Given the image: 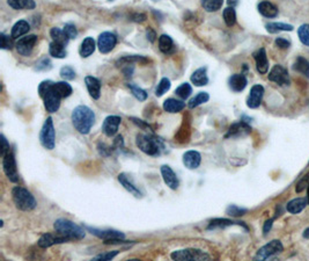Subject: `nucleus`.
<instances>
[{"mask_svg": "<svg viewBox=\"0 0 309 261\" xmlns=\"http://www.w3.org/2000/svg\"><path fill=\"white\" fill-rule=\"evenodd\" d=\"M118 253H119V251L107 252V253H102V254H98V256H97V257H94V258H93V260H95V261H98V260L109 261V260H113L114 258H115Z\"/></svg>", "mask_w": 309, "mask_h": 261, "instance_id": "8fccbe9b", "label": "nucleus"}, {"mask_svg": "<svg viewBox=\"0 0 309 261\" xmlns=\"http://www.w3.org/2000/svg\"><path fill=\"white\" fill-rule=\"evenodd\" d=\"M228 84H229L230 89H232L233 92H241L244 91L245 86H247L248 80L244 74H233V76L229 78V80H228Z\"/></svg>", "mask_w": 309, "mask_h": 261, "instance_id": "4be33fe9", "label": "nucleus"}, {"mask_svg": "<svg viewBox=\"0 0 309 261\" xmlns=\"http://www.w3.org/2000/svg\"><path fill=\"white\" fill-rule=\"evenodd\" d=\"M227 4L232 6V7H235V6L239 4V0H227Z\"/></svg>", "mask_w": 309, "mask_h": 261, "instance_id": "052dcab7", "label": "nucleus"}, {"mask_svg": "<svg viewBox=\"0 0 309 261\" xmlns=\"http://www.w3.org/2000/svg\"><path fill=\"white\" fill-rule=\"evenodd\" d=\"M50 35L51 37H52L53 42H57V43L63 44V46L65 47L67 46L68 41H70V37L66 35V33L64 31H62V29L57 28V27H53V28L51 29Z\"/></svg>", "mask_w": 309, "mask_h": 261, "instance_id": "72a5a7b5", "label": "nucleus"}, {"mask_svg": "<svg viewBox=\"0 0 309 261\" xmlns=\"http://www.w3.org/2000/svg\"><path fill=\"white\" fill-rule=\"evenodd\" d=\"M72 123L80 134H89L95 123V114L89 107L80 104L72 112Z\"/></svg>", "mask_w": 309, "mask_h": 261, "instance_id": "f257e3e1", "label": "nucleus"}, {"mask_svg": "<svg viewBox=\"0 0 309 261\" xmlns=\"http://www.w3.org/2000/svg\"><path fill=\"white\" fill-rule=\"evenodd\" d=\"M272 223H274V220H269V221L265 222V224H264V227H263L264 235H268L270 229L272 227Z\"/></svg>", "mask_w": 309, "mask_h": 261, "instance_id": "bf43d9fd", "label": "nucleus"}, {"mask_svg": "<svg viewBox=\"0 0 309 261\" xmlns=\"http://www.w3.org/2000/svg\"><path fill=\"white\" fill-rule=\"evenodd\" d=\"M53 89H55V91L57 92V94H58L62 99L68 98L72 94V92H73L72 86L66 82L53 83Z\"/></svg>", "mask_w": 309, "mask_h": 261, "instance_id": "473e14b6", "label": "nucleus"}, {"mask_svg": "<svg viewBox=\"0 0 309 261\" xmlns=\"http://www.w3.org/2000/svg\"><path fill=\"white\" fill-rule=\"evenodd\" d=\"M61 77L65 80H73L76 78V71L71 67H64L61 69Z\"/></svg>", "mask_w": 309, "mask_h": 261, "instance_id": "09e8293b", "label": "nucleus"}, {"mask_svg": "<svg viewBox=\"0 0 309 261\" xmlns=\"http://www.w3.org/2000/svg\"><path fill=\"white\" fill-rule=\"evenodd\" d=\"M118 181L121 182V185L123 186V187H124L125 190L129 191V193L133 195V196L142 197V191H140L139 188H138L130 179H129V176L127 175V174L125 173L118 174Z\"/></svg>", "mask_w": 309, "mask_h": 261, "instance_id": "5701e85b", "label": "nucleus"}, {"mask_svg": "<svg viewBox=\"0 0 309 261\" xmlns=\"http://www.w3.org/2000/svg\"><path fill=\"white\" fill-rule=\"evenodd\" d=\"M254 58L255 61H256L257 71H259L260 74L266 73L269 70V61H268V56H266L265 49H264V48H260V49L257 50V52L254 53Z\"/></svg>", "mask_w": 309, "mask_h": 261, "instance_id": "6ab92c4d", "label": "nucleus"}, {"mask_svg": "<svg viewBox=\"0 0 309 261\" xmlns=\"http://www.w3.org/2000/svg\"><path fill=\"white\" fill-rule=\"evenodd\" d=\"M191 93H193V87H191L190 84L188 83H184L182 84V85H179L175 91V94L178 95L179 98H181L182 100H187V99L191 95Z\"/></svg>", "mask_w": 309, "mask_h": 261, "instance_id": "79ce46f5", "label": "nucleus"}, {"mask_svg": "<svg viewBox=\"0 0 309 261\" xmlns=\"http://www.w3.org/2000/svg\"><path fill=\"white\" fill-rule=\"evenodd\" d=\"M8 150H11V146L10 144H8L7 139H5L4 135H1V149H0V154L4 155L5 152H7Z\"/></svg>", "mask_w": 309, "mask_h": 261, "instance_id": "5fc2aeb1", "label": "nucleus"}, {"mask_svg": "<svg viewBox=\"0 0 309 261\" xmlns=\"http://www.w3.org/2000/svg\"><path fill=\"white\" fill-rule=\"evenodd\" d=\"M209 100H210V95L208 92H199L197 95H195V97L189 101L188 106L190 109H194V108L200 106V104L208 103Z\"/></svg>", "mask_w": 309, "mask_h": 261, "instance_id": "58836bf2", "label": "nucleus"}, {"mask_svg": "<svg viewBox=\"0 0 309 261\" xmlns=\"http://www.w3.org/2000/svg\"><path fill=\"white\" fill-rule=\"evenodd\" d=\"M12 195H13L14 205H16L17 209L22 210V211H31L37 206L34 195L28 190L20 187V186H16V187L13 188Z\"/></svg>", "mask_w": 309, "mask_h": 261, "instance_id": "39448f33", "label": "nucleus"}, {"mask_svg": "<svg viewBox=\"0 0 309 261\" xmlns=\"http://www.w3.org/2000/svg\"><path fill=\"white\" fill-rule=\"evenodd\" d=\"M247 211H248L247 209L240 208V207L234 206V205L229 206V207H228V208L226 209V214L229 215V216H233V217H239V216L244 215Z\"/></svg>", "mask_w": 309, "mask_h": 261, "instance_id": "de8ad7c7", "label": "nucleus"}, {"mask_svg": "<svg viewBox=\"0 0 309 261\" xmlns=\"http://www.w3.org/2000/svg\"><path fill=\"white\" fill-rule=\"evenodd\" d=\"M133 63H139V64H147L149 63V59H147L146 57L144 56H137V55H132V56H125L119 58L117 61V67H121V65H132Z\"/></svg>", "mask_w": 309, "mask_h": 261, "instance_id": "7c9ffc66", "label": "nucleus"}, {"mask_svg": "<svg viewBox=\"0 0 309 261\" xmlns=\"http://www.w3.org/2000/svg\"><path fill=\"white\" fill-rule=\"evenodd\" d=\"M29 29H31V25H29L27 21L25 20L17 21L16 25L13 26V28H12V33H11L12 38L21 37L22 35L27 34V33L29 32Z\"/></svg>", "mask_w": 309, "mask_h": 261, "instance_id": "c756f323", "label": "nucleus"}, {"mask_svg": "<svg viewBox=\"0 0 309 261\" xmlns=\"http://www.w3.org/2000/svg\"><path fill=\"white\" fill-rule=\"evenodd\" d=\"M173 260L179 261H202V260H210V256L206 252L198 248H185V250L174 251L170 254Z\"/></svg>", "mask_w": 309, "mask_h": 261, "instance_id": "423d86ee", "label": "nucleus"}, {"mask_svg": "<svg viewBox=\"0 0 309 261\" xmlns=\"http://www.w3.org/2000/svg\"><path fill=\"white\" fill-rule=\"evenodd\" d=\"M95 48H97V44H95V41L93 37H86L85 40L82 41L81 46H80L79 53L82 58H87L92 55L93 52H95Z\"/></svg>", "mask_w": 309, "mask_h": 261, "instance_id": "c85d7f7f", "label": "nucleus"}, {"mask_svg": "<svg viewBox=\"0 0 309 261\" xmlns=\"http://www.w3.org/2000/svg\"><path fill=\"white\" fill-rule=\"evenodd\" d=\"M36 43H37V36L36 35H28L26 37L20 38L16 44V52L25 57L31 56Z\"/></svg>", "mask_w": 309, "mask_h": 261, "instance_id": "f8f14e48", "label": "nucleus"}, {"mask_svg": "<svg viewBox=\"0 0 309 261\" xmlns=\"http://www.w3.org/2000/svg\"><path fill=\"white\" fill-rule=\"evenodd\" d=\"M191 82L195 84V86H205L209 84V77H208V68L203 67L197 69L191 76Z\"/></svg>", "mask_w": 309, "mask_h": 261, "instance_id": "b1692460", "label": "nucleus"}, {"mask_svg": "<svg viewBox=\"0 0 309 261\" xmlns=\"http://www.w3.org/2000/svg\"><path fill=\"white\" fill-rule=\"evenodd\" d=\"M86 229L92 233V235L98 237V238L103 239V241H114V239H124V233L121 231L116 230H100L97 227L86 226Z\"/></svg>", "mask_w": 309, "mask_h": 261, "instance_id": "ddd939ff", "label": "nucleus"}, {"mask_svg": "<svg viewBox=\"0 0 309 261\" xmlns=\"http://www.w3.org/2000/svg\"><path fill=\"white\" fill-rule=\"evenodd\" d=\"M0 37H1V49L2 50H11L13 48V42H12V38H10V36L5 35V34H0Z\"/></svg>", "mask_w": 309, "mask_h": 261, "instance_id": "603ef678", "label": "nucleus"}, {"mask_svg": "<svg viewBox=\"0 0 309 261\" xmlns=\"http://www.w3.org/2000/svg\"><path fill=\"white\" fill-rule=\"evenodd\" d=\"M137 146L139 148L144 154L157 157L163 154L164 150V143L160 137L155 136L152 134H139L137 135L136 139Z\"/></svg>", "mask_w": 309, "mask_h": 261, "instance_id": "f03ea898", "label": "nucleus"}, {"mask_svg": "<svg viewBox=\"0 0 309 261\" xmlns=\"http://www.w3.org/2000/svg\"><path fill=\"white\" fill-rule=\"evenodd\" d=\"M276 44L279 48H281V49H287V48L290 47V42L286 40V38H283V37H278L277 40H276Z\"/></svg>", "mask_w": 309, "mask_h": 261, "instance_id": "6e6d98bb", "label": "nucleus"}, {"mask_svg": "<svg viewBox=\"0 0 309 261\" xmlns=\"http://www.w3.org/2000/svg\"><path fill=\"white\" fill-rule=\"evenodd\" d=\"M230 226H241L248 231V226H245L244 222H233L230 220H226V218H215V220L211 221L210 222L208 229L212 230V229H217V227H226Z\"/></svg>", "mask_w": 309, "mask_h": 261, "instance_id": "393cba45", "label": "nucleus"}, {"mask_svg": "<svg viewBox=\"0 0 309 261\" xmlns=\"http://www.w3.org/2000/svg\"><path fill=\"white\" fill-rule=\"evenodd\" d=\"M56 232L59 235L65 236L70 241H80L83 239L86 236V231L81 226H78L70 220H65V218H59L53 224Z\"/></svg>", "mask_w": 309, "mask_h": 261, "instance_id": "20e7f679", "label": "nucleus"}, {"mask_svg": "<svg viewBox=\"0 0 309 261\" xmlns=\"http://www.w3.org/2000/svg\"><path fill=\"white\" fill-rule=\"evenodd\" d=\"M304 237H305V238H308V239H309V227H308V229H306V230H305V232H304Z\"/></svg>", "mask_w": 309, "mask_h": 261, "instance_id": "680f3d73", "label": "nucleus"}, {"mask_svg": "<svg viewBox=\"0 0 309 261\" xmlns=\"http://www.w3.org/2000/svg\"><path fill=\"white\" fill-rule=\"evenodd\" d=\"M293 69L294 71L300 72V73H302L306 77H309V61H307L305 57L299 56L295 59V62H294Z\"/></svg>", "mask_w": 309, "mask_h": 261, "instance_id": "c9c22d12", "label": "nucleus"}, {"mask_svg": "<svg viewBox=\"0 0 309 261\" xmlns=\"http://www.w3.org/2000/svg\"><path fill=\"white\" fill-rule=\"evenodd\" d=\"M7 4L13 10H34L36 6L34 0H7Z\"/></svg>", "mask_w": 309, "mask_h": 261, "instance_id": "2f4dec72", "label": "nucleus"}, {"mask_svg": "<svg viewBox=\"0 0 309 261\" xmlns=\"http://www.w3.org/2000/svg\"><path fill=\"white\" fill-rule=\"evenodd\" d=\"M67 242H70V239L66 238L65 236L59 235V233H57V235H53V233H44V235L38 239L37 244L42 248H48L50 247V246H53L56 244H63V243Z\"/></svg>", "mask_w": 309, "mask_h": 261, "instance_id": "4468645a", "label": "nucleus"}, {"mask_svg": "<svg viewBox=\"0 0 309 261\" xmlns=\"http://www.w3.org/2000/svg\"><path fill=\"white\" fill-rule=\"evenodd\" d=\"M259 12L263 17H269V19H272V17H276L278 16V8L276 7L274 4H271V2L269 1L260 2Z\"/></svg>", "mask_w": 309, "mask_h": 261, "instance_id": "cd10ccee", "label": "nucleus"}, {"mask_svg": "<svg viewBox=\"0 0 309 261\" xmlns=\"http://www.w3.org/2000/svg\"><path fill=\"white\" fill-rule=\"evenodd\" d=\"M251 128L249 127L247 121H240L238 123H234L232 127L228 130V134L226 137H238V136H244L250 133Z\"/></svg>", "mask_w": 309, "mask_h": 261, "instance_id": "412c9836", "label": "nucleus"}, {"mask_svg": "<svg viewBox=\"0 0 309 261\" xmlns=\"http://www.w3.org/2000/svg\"><path fill=\"white\" fill-rule=\"evenodd\" d=\"M146 36H147V40L153 43V42L155 41V37H157V34H155V32L153 31L152 28H148L146 31Z\"/></svg>", "mask_w": 309, "mask_h": 261, "instance_id": "4d7b16f0", "label": "nucleus"}, {"mask_svg": "<svg viewBox=\"0 0 309 261\" xmlns=\"http://www.w3.org/2000/svg\"><path fill=\"white\" fill-rule=\"evenodd\" d=\"M170 86H172L170 80L168 79V78H163V79L160 80V83L158 84L157 89H155V95H157V97H163L164 93L169 91Z\"/></svg>", "mask_w": 309, "mask_h": 261, "instance_id": "37998d69", "label": "nucleus"}, {"mask_svg": "<svg viewBox=\"0 0 309 261\" xmlns=\"http://www.w3.org/2000/svg\"><path fill=\"white\" fill-rule=\"evenodd\" d=\"M117 44V37L114 33L104 32L98 36V48L102 53H109Z\"/></svg>", "mask_w": 309, "mask_h": 261, "instance_id": "9d476101", "label": "nucleus"}, {"mask_svg": "<svg viewBox=\"0 0 309 261\" xmlns=\"http://www.w3.org/2000/svg\"><path fill=\"white\" fill-rule=\"evenodd\" d=\"M49 53L55 58H65L67 52L65 50V46L57 43V42H51L49 46Z\"/></svg>", "mask_w": 309, "mask_h": 261, "instance_id": "e433bc0d", "label": "nucleus"}, {"mask_svg": "<svg viewBox=\"0 0 309 261\" xmlns=\"http://www.w3.org/2000/svg\"><path fill=\"white\" fill-rule=\"evenodd\" d=\"M308 179H309V176L306 175L305 178L301 180V181L298 182V186H296V190H295L296 193H301V191H304L306 187H307V186L309 185L308 184Z\"/></svg>", "mask_w": 309, "mask_h": 261, "instance_id": "864d4df0", "label": "nucleus"}, {"mask_svg": "<svg viewBox=\"0 0 309 261\" xmlns=\"http://www.w3.org/2000/svg\"><path fill=\"white\" fill-rule=\"evenodd\" d=\"M264 95V87L262 85H255L251 87L250 94L247 99V106L251 109L259 108Z\"/></svg>", "mask_w": 309, "mask_h": 261, "instance_id": "dca6fc26", "label": "nucleus"}, {"mask_svg": "<svg viewBox=\"0 0 309 261\" xmlns=\"http://www.w3.org/2000/svg\"><path fill=\"white\" fill-rule=\"evenodd\" d=\"M2 157V170L7 176L8 180L12 182H17L19 181V173H17V167H16V157L12 150H8L7 152H5L4 155H1Z\"/></svg>", "mask_w": 309, "mask_h": 261, "instance_id": "6e6552de", "label": "nucleus"}, {"mask_svg": "<svg viewBox=\"0 0 309 261\" xmlns=\"http://www.w3.org/2000/svg\"><path fill=\"white\" fill-rule=\"evenodd\" d=\"M298 35L300 41L305 44V46L309 47V25L305 23V25L300 26L299 27V31H298Z\"/></svg>", "mask_w": 309, "mask_h": 261, "instance_id": "c03bdc74", "label": "nucleus"}, {"mask_svg": "<svg viewBox=\"0 0 309 261\" xmlns=\"http://www.w3.org/2000/svg\"><path fill=\"white\" fill-rule=\"evenodd\" d=\"M63 31H64L66 33V35L70 37V40H72V38H76L78 36L77 27L74 26L73 23H66Z\"/></svg>", "mask_w": 309, "mask_h": 261, "instance_id": "3c124183", "label": "nucleus"}, {"mask_svg": "<svg viewBox=\"0 0 309 261\" xmlns=\"http://www.w3.org/2000/svg\"><path fill=\"white\" fill-rule=\"evenodd\" d=\"M41 144L48 150H53L56 145V131L53 127L52 118H48L42 127L40 134Z\"/></svg>", "mask_w": 309, "mask_h": 261, "instance_id": "0eeeda50", "label": "nucleus"}, {"mask_svg": "<svg viewBox=\"0 0 309 261\" xmlns=\"http://www.w3.org/2000/svg\"><path fill=\"white\" fill-rule=\"evenodd\" d=\"M284 250V246L279 241H272L269 244L264 245L262 248H260V251L257 252L255 259L256 260H266L270 257H274L276 254L280 253Z\"/></svg>", "mask_w": 309, "mask_h": 261, "instance_id": "1a4fd4ad", "label": "nucleus"}, {"mask_svg": "<svg viewBox=\"0 0 309 261\" xmlns=\"http://www.w3.org/2000/svg\"><path fill=\"white\" fill-rule=\"evenodd\" d=\"M200 2L206 12H217L223 7L224 0H200Z\"/></svg>", "mask_w": 309, "mask_h": 261, "instance_id": "ea45409f", "label": "nucleus"}, {"mask_svg": "<svg viewBox=\"0 0 309 261\" xmlns=\"http://www.w3.org/2000/svg\"><path fill=\"white\" fill-rule=\"evenodd\" d=\"M40 97L43 99L44 107L49 113H56L61 107L62 98L53 89V83L51 80H44L38 86Z\"/></svg>", "mask_w": 309, "mask_h": 261, "instance_id": "7ed1b4c3", "label": "nucleus"}, {"mask_svg": "<svg viewBox=\"0 0 309 261\" xmlns=\"http://www.w3.org/2000/svg\"><path fill=\"white\" fill-rule=\"evenodd\" d=\"M129 87H130L132 94L134 95V98L139 101H145L147 99V93L146 91H144L143 88L134 85V84H129Z\"/></svg>", "mask_w": 309, "mask_h": 261, "instance_id": "a18cd8bd", "label": "nucleus"}, {"mask_svg": "<svg viewBox=\"0 0 309 261\" xmlns=\"http://www.w3.org/2000/svg\"><path fill=\"white\" fill-rule=\"evenodd\" d=\"M269 80L277 84L279 86H286L290 85L291 80L290 76L287 73V70L285 68L281 67V65H275L274 68L271 69L269 73Z\"/></svg>", "mask_w": 309, "mask_h": 261, "instance_id": "9b49d317", "label": "nucleus"}, {"mask_svg": "<svg viewBox=\"0 0 309 261\" xmlns=\"http://www.w3.org/2000/svg\"><path fill=\"white\" fill-rule=\"evenodd\" d=\"M51 68H52L51 61L49 58H47V57H44V58L40 59V61L36 63L35 70L36 71H49V70H51Z\"/></svg>", "mask_w": 309, "mask_h": 261, "instance_id": "49530a36", "label": "nucleus"}, {"mask_svg": "<svg viewBox=\"0 0 309 261\" xmlns=\"http://www.w3.org/2000/svg\"><path fill=\"white\" fill-rule=\"evenodd\" d=\"M202 161V156L197 151H188L183 155V164L189 170H196Z\"/></svg>", "mask_w": 309, "mask_h": 261, "instance_id": "a211bd4d", "label": "nucleus"}, {"mask_svg": "<svg viewBox=\"0 0 309 261\" xmlns=\"http://www.w3.org/2000/svg\"><path fill=\"white\" fill-rule=\"evenodd\" d=\"M122 119L119 116L110 115L104 119L103 124H102V131L107 137H113L117 134L119 124H121Z\"/></svg>", "mask_w": 309, "mask_h": 261, "instance_id": "2eb2a0df", "label": "nucleus"}, {"mask_svg": "<svg viewBox=\"0 0 309 261\" xmlns=\"http://www.w3.org/2000/svg\"><path fill=\"white\" fill-rule=\"evenodd\" d=\"M185 108V103H183L181 100H176V99H167L163 103V109L166 110L167 113L170 114H175L179 113L181 110H183Z\"/></svg>", "mask_w": 309, "mask_h": 261, "instance_id": "bb28decb", "label": "nucleus"}, {"mask_svg": "<svg viewBox=\"0 0 309 261\" xmlns=\"http://www.w3.org/2000/svg\"><path fill=\"white\" fill-rule=\"evenodd\" d=\"M266 31L271 34H276V33L279 32H291L293 31V26L292 25H287V23L283 22H270L266 23L265 26Z\"/></svg>", "mask_w": 309, "mask_h": 261, "instance_id": "f704fd0d", "label": "nucleus"}, {"mask_svg": "<svg viewBox=\"0 0 309 261\" xmlns=\"http://www.w3.org/2000/svg\"><path fill=\"white\" fill-rule=\"evenodd\" d=\"M223 17H224L225 23H226L228 27H232V26L235 25L236 12H235V10H234V7H232V6H228V7L225 8Z\"/></svg>", "mask_w": 309, "mask_h": 261, "instance_id": "a19ab883", "label": "nucleus"}, {"mask_svg": "<svg viewBox=\"0 0 309 261\" xmlns=\"http://www.w3.org/2000/svg\"><path fill=\"white\" fill-rule=\"evenodd\" d=\"M307 200H308V203H309V185H308V188H307Z\"/></svg>", "mask_w": 309, "mask_h": 261, "instance_id": "e2e57ef3", "label": "nucleus"}, {"mask_svg": "<svg viewBox=\"0 0 309 261\" xmlns=\"http://www.w3.org/2000/svg\"><path fill=\"white\" fill-rule=\"evenodd\" d=\"M85 84L87 86V89H88L89 95L95 100L100 99L101 97V83L98 78L92 77V76H87L85 78Z\"/></svg>", "mask_w": 309, "mask_h": 261, "instance_id": "aec40b11", "label": "nucleus"}, {"mask_svg": "<svg viewBox=\"0 0 309 261\" xmlns=\"http://www.w3.org/2000/svg\"><path fill=\"white\" fill-rule=\"evenodd\" d=\"M307 205H308L307 199H304V197H298V199H294L287 203V211H289L290 214L296 215L299 214V212H301Z\"/></svg>", "mask_w": 309, "mask_h": 261, "instance_id": "a878e982", "label": "nucleus"}, {"mask_svg": "<svg viewBox=\"0 0 309 261\" xmlns=\"http://www.w3.org/2000/svg\"><path fill=\"white\" fill-rule=\"evenodd\" d=\"M161 175H163L164 184H166L170 190H178L179 185L178 175H176L175 172H174L168 165H163V166L161 167Z\"/></svg>", "mask_w": 309, "mask_h": 261, "instance_id": "f3484780", "label": "nucleus"}, {"mask_svg": "<svg viewBox=\"0 0 309 261\" xmlns=\"http://www.w3.org/2000/svg\"><path fill=\"white\" fill-rule=\"evenodd\" d=\"M173 48H174V42L170 36L163 34L159 37V49H160L163 53H169L173 50Z\"/></svg>", "mask_w": 309, "mask_h": 261, "instance_id": "4c0bfd02", "label": "nucleus"}, {"mask_svg": "<svg viewBox=\"0 0 309 261\" xmlns=\"http://www.w3.org/2000/svg\"><path fill=\"white\" fill-rule=\"evenodd\" d=\"M131 17H132V20L136 21V22H144V21L146 20V16L145 14H142V13L133 14V16H132Z\"/></svg>", "mask_w": 309, "mask_h": 261, "instance_id": "13d9d810", "label": "nucleus"}]
</instances>
